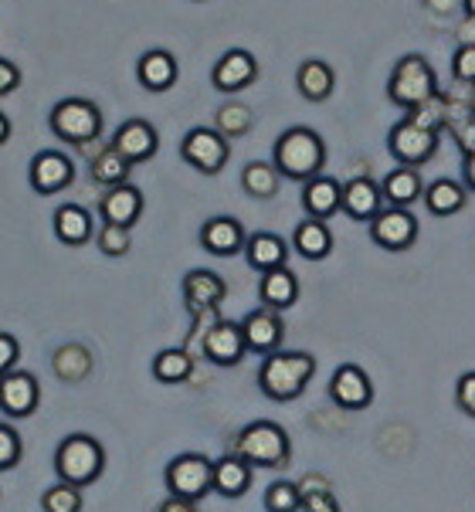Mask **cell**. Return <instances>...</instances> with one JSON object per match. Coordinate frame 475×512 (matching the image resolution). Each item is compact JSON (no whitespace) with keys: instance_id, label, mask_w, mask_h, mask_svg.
I'll use <instances>...</instances> for the list:
<instances>
[{"instance_id":"cell-1","label":"cell","mask_w":475,"mask_h":512,"mask_svg":"<svg viewBox=\"0 0 475 512\" xmlns=\"http://www.w3.org/2000/svg\"><path fill=\"white\" fill-rule=\"evenodd\" d=\"M272 163L279 170V177L306 184L323 173L326 167V143L316 129L309 126H292L275 140L272 146Z\"/></svg>"},{"instance_id":"cell-2","label":"cell","mask_w":475,"mask_h":512,"mask_svg":"<svg viewBox=\"0 0 475 512\" xmlns=\"http://www.w3.org/2000/svg\"><path fill=\"white\" fill-rule=\"evenodd\" d=\"M313 373H316L313 353L275 350L269 357H262V367H258V387H262V394L269 397V401L289 404L309 387Z\"/></svg>"},{"instance_id":"cell-3","label":"cell","mask_w":475,"mask_h":512,"mask_svg":"<svg viewBox=\"0 0 475 512\" xmlns=\"http://www.w3.org/2000/svg\"><path fill=\"white\" fill-rule=\"evenodd\" d=\"M235 455L245 458L252 468H285L292 458V441L282 424L275 421H252L238 431Z\"/></svg>"},{"instance_id":"cell-4","label":"cell","mask_w":475,"mask_h":512,"mask_svg":"<svg viewBox=\"0 0 475 512\" xmlns=\"http://www.w3.org/2000/svg\"><path fill=\"white\" fill-rule=\"evenodd\" d=\"M51 133L58 136L68 146H89L102 136V109L95 106L92 99H82V95H72V99L55 102L48 116Z\"/></svg>"},{"instance_id":"cell-5","label":"cell","mask_w":475,"mask_h":512,"mask_svg":"<svg viewBox=\"0 0 475 512\" xmlns=\"http://www.w3.org/2000/svg\"><path fill=\"white\" fill-rule=\"evenodd\" d=\"M106 468V451L92 435H68L55 451V472L58 482H68L75 489H85L102 475Z\"/></svg>"},{"instance_id":"cell-6","label":"cell","mask_w":475,"mask_h":512,"mask_svg":"<svg viewBox=\"0 0 475 512\" xmlns=\"http://www.w3.org/2000/svg\"><path fill=\"white\" fill-rule=\"evenodd\" d=\"M431 95H438V78L431 72V65L421 55H404L394 65L391 82H387V99L401 109H418L421 102H428Z\"/></svg>"},{"instance_id":"cell-7","label":"cell","mask_w":475,"mask_h":512,"mask_svg":"<svg viewBox=\"0 0 475 512\" xmlns=\"http://www.w3.org/2000/svg\"><path fill=\"white\" fill-rule=\"evenodd\" d=\"M163 479H167L170 496L201 502L207 492H214V462L207 455H197V451H184L167 465Z\"/></svg>"},{"instance_id":"cell-8","label":"cell","mask_w":475,"mask_h":512,"mask_svg":"<svg viewBox=\"0 0 475 512\" xmlns=\"http://www.w3.org/2000/svg\"><path fill=\"white\" fill-rule=\"evenodd\" d=\"M438 136L442 133L411 123V119L404 116L401 123H394L391 133H387V150H391V156L397 160V167L421 170L431 156L438 153Z\"/></svg>"},{"instance_id":"cell-9","label":"cell","mask_w":475,"mask_h":512,"mask_svg":"<svg viewBox=\"0 0 475 512\" xmlns=\"http://www.w3.org/2000/svg\"><path fill=\"white\" fill-rule=\"evenodd\" d=\"M180 156H184V163H190V167H194L197 173H204V177H214V173H221L224 163H228L231 143L224 140L218 129L194 126L184 136V143H180Z\"/></svg>"},{"instance_id":"cell-10","label":"cell","mask_w":475,"mask_h":512,"mask_svg":"<svg viewBox=\"0 0 475 512\" xmlns=\"http://www.w3.org/2000/svg\"><path fill=\"white\" fill-rule=\"evenodd\" d=\"M418 218L408 207H384L374 221H370V241L384 251H408L418 241Z\"/></svg>"},{"instance_id":"cell-11","label":"cell","mask_w":475,"mask_h":512,"mask_svg":"<svg viewBox=\"0 0 475 512\" xmlns=\"http://www.w3.org/2000/svg\"><path fill=\"white\" fill-rule=\"evenodd\" d=\"M330 401L343 411H367L374 404V384H370L367 370L357 363H343L330 377Z\"/></svg>"},{"instance_id":"cell-12","label":"cell","mask_w":475,"mask_h":512,"mask_svg":"<svg viewBox=\"0 0 475 512\" xmlns=\"http://www.w3.org/2000/svg\"><path fill=\"white\" fill-rule=\"evenodd\" d=\"M28 180H31L34 194H41V197L62 194V190L72 187V180H75L72 156H65V153H58V150L34 153L31 170H28Z\"/></svg>"},{"instance_id":"cell-13","label":"cell","mask_w":475,"mask_h":512,"mask_svg":"<svg viewBox=\"0 0 475 512\" xmlns=\"http://www.w3.org/2000/svg\"><path fill=\"white\" fill-rule=\"evenodd\" d=\"M204 357L214 363V367H238L245 360L248 346L245 336H241V323H231V319H214L207 326L204 340H201Z\"/></svg>"},{"instance_id":"cell-14","label":"cell","mask_w":475,"mask_h":512,"mask_svg":"<svg viewBox=\"0 0 475 512\" xmlns=\"http://www.w3.org/2000/svg\"><path fill=\"white\" fill-rule=\"evenodd\" d=\"M228 295V285L218 272H207V268H194V272L184 275V306L194 319L214 316L218 306Z\"/></svg>"},{"instance_id":"cell-15","label":"cell","mask_w":475,"mask_h":512,"mask_svg":"<svg viewBox=\"0 0 475 512\" xmlns=\"http://www.w3.org/2000/svg\"><path fill=\"white\" fill-rule=\"evenodd\" d=\"M38 401H41V387L34 373L11 370L0 377V411L7 418H31L38 411Z\"/></svg>"},{"instance_id":"cell-16","label":"cell","mask_w":475,"mask_h":512,"mask_svg":"<svg viewBox=\"0 0 475 512\" xmlns=\"http://www.w3.org/2000/svg\"><path fill=\"white\" fill-rule=\"evenodd\" d=\"M112 150H116L119 156H123L126 163H146L153 160L160 150V136L157 129H153V123H146V119H126L123 126L112 133Z\"/></svg>"},{"instance_id":"cell-17","label":"cell","mask_w":475,"mask_h":512,"mask_svg":"<svg viewBox=\"0 0 475 512\" xmlns=\"http://www.w3.org/2000/svg\"><path fill=\"white\" fill-rule=\"evenodd\" d=\"M241 336H245V346L248 353H269L282 350V340H285V323L275 309H252L245 319H241Z\"/></svg>"},{"instance_id":"cell-18","label":"cell","mask_w":475,"mask_h":512,"mask_svg":"<svg viewBox=\"0 0 475 512\" xmlns=\"http://www.w3.org/2000/svg\"><path fill=\"white\" fill-rule=\"evenodd\" d=\"M255 78H258V62H255L252 51H245V48L224 51V55L218 58V65H214V72H211L214 89L224 92V95L245 92Z\"/></svg>"},{"instance_id":"cell-19","label":"cell","mask_w":475,"mask_h":512,"mask_svg":"<svg viewBox=\"0 0 475 512\" xmlns=\"http://www.w3.org/2000/svg\"><path fill=\"white\" fill-rule=\"evenodd\" d=\"M143 214V190L136 184H119L109 187L99 201V218L102 224H116V228H129L140 221Z\"/></svg>"},{"instance_id":"cell-20","label":"cell","mask_w":475,"mask_h":512,"mask_svg":"<svg viewBox=\"0 0 475 512\" xmlns=\"http://www.w3.org/2000/svg\"><path fill=\"white\" fill-rule=\"evenodd\" d=\"M245 241H248V234L241 228V221L228 218V214H218V218L204 221V228H201V245L207 255H214V258L238 255V251H245Z\"/></svg>"},{"instance_id":"cell-21","label":"cell","mask_w":475,"mask_h":512,"mask_svg":"<svg viewBox=\"0 0 475 512\" xmlns=\"http://www.w3.org/2000/svg\"><path fill=\"white\" fill-rule=\"evenodd\" d=\"M384 194H380V184L364 177H353L350 184H343V207L340 211L353 221H374L380 211H384Z\"/></svg>"},{"instance_id":"cell-22","label":"cell","mask_w":475,"mask_h":512,"mask_svg":"<svg viewBox=\"0 0 475 512\" xmlns=\"http://www.w3.org/2000/svg\"><path fill=\"white\" fill-rule=\"evenodd\" d=\"M340 207H343V184H340V180L319 173V177L302 184V211H306L309 218L330 221Z\"/></svg>"},{"instance_id":"cell-23","label":"cell","mask_w":475,"mask_h":512,"mask_svg":"<svg viewBox=\"0 0 475 512\" xmlns=\"http://www.w3.org/2000/svg\"><path fill=\"white\" fill-rule=\"evenodd\" d=\"M177 75H180L177 58L163 48L146 51V55H140V62H136V78H140L146 92H170L177 85Z\"/></svg>"},{"instance_id":"cell-24","label":"cell","mask_w":475,"mask_h":512,"mask_svg":"<svg viewBox=\"0 0 475 512\" xmlns=\"http://www.w3.org/2000/svg\"><path fill=\"white\" fill-rule=\"evenodd\" d=\"M245 258L255 272L265 275V272H272V268H285V262H289V245L272 231H255V234H248V241H245Z\"/></svg>"},{"instance_id":"cell-25","label":"cell","mask_w":475,"mask_h":512,"mask_svg":"<svg viewBox=\"0 0 475 512\" xmlns=\"http://www.w3.org/2000/svg\"><path fill=\"white\" fill-rule=\"evenodd\" d=\"M252 489V465L238 458L235 451L214 462V492L224 499H241Z\"/></svg>"},{"instance_id":"cell-26","label":"cell","mask_w":475,"mask_h":512,"mask_svg":"<svg viewBox=\"0 0 475 512\" xmlns=\"http://www.w3.org/2000/svg\"><path fill=\"white\" fill-rule=\"evenodd\" d=\"M292 248H296L306 262H323V258H330V251H333L330 224L316 221V218H306L302 224H296V231H292Z\"/></svg>"},{"instance_id":"cell-27","label":"cell","mask_w":475,"mask_h":512,"mask_svg":"<svg viewBox=\"0 0 475 512\" xmlns=\"http://www.w3.org/2000/svg\"><path fill=\"white\" fill-rule=\"evenodd\" d=\"M258 299H262L265 309H275V312L296 306L299 279L289 272V268H272V272H265L262 282H258Z\"/></svg>"},{"instance_id":"cell-28","label":"cell","mask_w":475,"mask_h":512,"mask_svg":"<svg viewBox=\"0 0 475 512\" xmlns=\"http://www.w3.org/2000/svg\"><path fill=\"white\" fill-rule=\"evenodd\" d=\"M380 194H384L387 207H411L418 197H425V184H421V170L394 167L380 180Z\"/></svg>"},{"instance_id":"cell-29","label":"cell","mask_w":475,"mask_h":512,"mask_svg":"<svg viewBox=\"0 0 475 512\" xmlns=\"http://www.w3.org/2000/svg\"><path fill=\"white\" fill-rule=\"evenodd\" d=\"M92 231H95L92 214L85 211L82 204H62L55 211V238L62 241V245L79 248L92 238Z\"/></svg>"},{"instance_id":"cell-30","label":"cell","mask_w":475,"mask_h":512,"mask_svg":"<svg viewBox=\"0 0 475 512\" xmlns=\"http://www.w3.org/2000/svg\"><path fill=\"white\" fill-rule=\"evenodd\" d=\"M333 85H336V75L333 68L319 58H309V62L299 65L296 72V89L306 102H326L333 95Z\"/></svg>"},{"instance_id":"cell-31","label":"cell","mask_w":475,"mask_h":512,"mask_svg":"<svg viewBox=\"0 0 475 512\" xmlns=\"http://www.w3.org/2000/svg\"><path fill=\"white\" fill-rule=\"evenodd\" d=\"M465 201H469V190L465 184H455V180H435V184L425 187V207L435 218H452V214H459Z\"/></svg>"},{"instance_id":"cell-32","label":"cell","mask_w":475,"mask_h":512,"mask_svg":"<svg viewBox=\"0 0 475 512\" xmlns=\"http://www.w3.org/2000/svg\"><path fill=\"white\" fill-rule=\"evenodd\" d=\"M129 170H133V163H126L123 156H119L112 146H102L99 153L92 156V163H89V173H92V180L99 187H119V184H129Z\"/></svg>"},{"instance_id":"cell-33","label":"cell","mask_w":475,"mask_h":512,"mask_svg":"<svg viewBox=\"0 0 475 512\" xmlns=\"http://www.w3.org/2000/svg\"><path fill=\"white\" fill-rule=\"evenodd\" d=\"M279 170H275V163H265V160H252L245 170H241V187H245L248 197H255V201H269V197L279 194Z\"/></svg>"},{"instance_id":"cell-34","label":"cell","mask_w":475,"mask_h":512,"mask_svg":"<svg viewBox=\"0 0 475 512\" xmlns=\"http://www.w3.org/2000/svg\"><path fill=\"white\" fill-rule=\"evenodd\" d=\"M51 370L65 380V384H79L92 373V353L79 343H65L62 350L51 357Z\"/></svg>"},{"instance_id":"cell-35","label":"cell","mask_w":475,"mask_h":512,"mask_svg":"<svg viewBox=\"0 0 475 512\" xmlns=\"http://www.w3.org/2000/svg\"><path fill=\"white\" fill-rule=\"evenodd\" d=\"M150 370L153 380H160V384H184V380H190V373H194V357L187 350H160L153 357Z\"/></svg>"},{"instance_id":"cell-36","label":"cell","mask_w":475,"mask_h":512,"mask_svg":"<svg viewBox=\"0 0 475 512\" xmlns=\"http://www.w3.org/2000/svg\"><path fill=\"white\" fill-rule=\"evenodd\" d=\"M255 116L248 106H241V102H228V106L218 109V116H214V129L224 136V140H235V136H245L248 129H252Z\"/></svg>"},{"instance_id":"cell-37","label":"cell","mask_w":475,"mask_h":512,"mask_svg":"<svg viewBox=\"0 0 475 512\" xmlns=\"http://www.w3.org/2000/svg\"><path fill=\"white\" fill-rule=\"evenodd\" d=\"M41 509L45 512H82V489L68 482H55L41 496Z\"/></svg>"},{"instance_id":"cell-38","label":"cell","mask_w":475,"mask_h":512,"mask_svg":"<svg viewBox=\"0 0 475 512\" xmlns=\"http://www.w3.org/2000/svg\"><path fill=\"white\" fill-rule=\"evenodd\" d=\"M302 506V489L296 482H272L265 489V509L269 512H299Z\"/></svg>"},{"instance_id":"cell-39","label":"cell","mask_w":475,"mask_h":512,"mask_svg":"<svg viewBox=\"0 0 475 512\" xmlns=\"http://www.w3.org/2000/svg\"><path fill=\"white\" fill-rule=\"evenodd\" d=\"M408 119H411V123H418V126H425V129L442 133V129H445V95H442V89H438V95H431L428 102H421L418 109H411Z\"/></svg>"},{"instance_id":"cell-40","label":"cell","mask_w":475,"mask_h":512,"mask_svg":"<svg viewBox=\"0 0 475 512\" xmlns=\"http://www.w3.org/2000/svg\"><path fill=\"white\" fill-rule=\"evenodd\" d=\"M95 245H99V251L106 258H123L129 251V228H116V224H102L99 234H95Z\"/></svg>"},{"instance_id":"cell-41","label":"cell","mask_w":475,"mask_h":512,"mask_svg":"<svg viewBox=\"0 0 475 512\" xmlns=\"http://www.w3.org/2000/svg\"><path fill=\"white\" fill-rule=\"evenodd\" d=\"M21 455H24L21 435H17L11 424H0V472H11V468H17Z\"/></svg>"},{"instance_id":"cell-42","label":"cell","mask_w":475,"mask_h":512,"mask_svg":"<svg viewBox=\"0 0 475 512\" xmlns=\"http://www.w3.org/2000/svg\"><path fill=\"white\" fill-rule=\"evenodd\" d=\"M299 512H340V502L330 489H302Z\"/></svg>"},{"instance_id":"cell-43","label":"cell","mask_w":475,"mask_h":512,"mask_svg":"<svg viewBox=\"0 0 475 512\" xmlns=\"http://www.w3.org/2000/svg\"><path fill=\"white\" fill-rule=\"evenodd\" d=\"M452 78L462 85H475V48L459 45V51L452 55Z\"/></svg>"},{"instance_id":"cell-44","label":"cell","mask_w":475,"mask_h":512,"mask_svg":"<svg viewBox=\"0 0 475 512\" xmlns=\"http://www.w3.org/2000/svg\"><path fill=\"white\" fill-rule=\"evenodd\" d=\"M455 404H459L462 414L475 418V370L462 373V377H459V387H455Z\"/></svg>"},{"instance_id":"cell-45","label":"cell","mask_w":475,"mask_h":512,"mask_svg":"<svg viewBox=\"0 0 475 512\" xmlns=\"http://www.w3.org/2000/svg\"><path fill=\"white\" fill-rule=\"evenodd\" d=\"M17 357H21V346H17V340L11 333H0V377L17 367Z\"/></svg>"},{"instance_id":"cell-46","label":"cell","mask_w":475,"mask_h":512,"mask_svg":"<svg viewBox=\"0 0 475 512\" xmlns=\"http://www.w3.org/2000/svg\"><path fill=\"white\" fill-rule=\"evenodd\" d=\"M21 85V68L11 58H0V95H11Z\"/></svg>"},{"instance_id":"cell-47","label":"cell","mask_w":475,"mask_h":512,"mask_svg":"<svg viewBox=\"0 0 475 512\" xmlns=\"http://www.w3.org/2000/svg\"><path fill=\"white\" fill-rule=\"evenodd\" d=\"M448 133L455 136V143H459L462 156L475 150V119H465V123H459L455 129H448Z\"/></svg>"},{"instance_id":"cell-48","label":"cell","mask_w":475,"mask_h":512,"mask_svg":"<svg viewBox=\"0 0 475 512\" xmlns=\"http://www.w3.org/2000/svg\"><path fill=\"white\" fill-rule=\"evenodd\" d=\"M421 4H425L431 14L448 17V14H455V11H459V7H462V0H421Z\"/></svg>"},{"instance_id":"cell-49","label":"cell","mask_w":475,"mask_h":512,"mask_svg":"<svg viewBox=\"0 0 475 512\" xmlns=\"http://www.w3.org/2000/svg\"><path fill=\"white\" fill-rule=\"evenodd\" d=\"M462 184H465V190L475 194V150L462 156Z\"/></svg>"},{"instance_id":"cell-50","label":"cell","mask_w":475,"mask_h":512,"mask_svg":"<svg viewBox=\"0 0 475 512\" xmlns=\"http://www.w3.org/2000/svg\"><path fill=\"white\" fill-rule=\"evenodd\" d=\"M157 512H197V502H187V499H177V496H170Z\"/></svg>"},{"instance_id":"cell-51","label":"cell","mask_w":475,"mask_h":512,"mask_svg":"<svg viewBox=\"0 0 475 512\" xmlns=\"http://www.w3.org/2000/svg\"><path fill=\"white\" fill-rule=\"evenodd\" d=\"M459 45L475 48V21H472V17H465V21L459 24Z\"/></svg>"},{"instance_id":"cell-52","label":"cell","mask_w":475,"mask_h":512,"mask_svg":"<svg viewBox=\"0 0 475 512\" xmlns=\"http://www.w3.org/2000/svg\"><path fill=\"white\" fill-rule=\"evenodd\" d=\"M7 140H11V119L0 112V146H4Z\"/></svg>"},{"instance_id":"cell-53","label":"cell","mask_w":475,"mask_h":512,"mask_svg":"<svg viewBox=\"0 0 475 512\" xmlns=\"http://www.w3.org/2000/svg\"><path fill=\"white\" fill-rule=\"evenodd\" d=\"M462 11H465V17H472L475 21V0H462Z\"/></svg>"},{"instance_id":"cell-54","label":"cell","mask_w":475,"mask_h":512,"mask_svg":"<svg viewBox=\"0 0 475 512\" xmlns=\"http://www.w3.org/2000/svg\"><path fill=\"white\" fill-rule=\"evenodd\" d=\"M472 119H475V99H472Z\"/></svg>"}]
</instances>
